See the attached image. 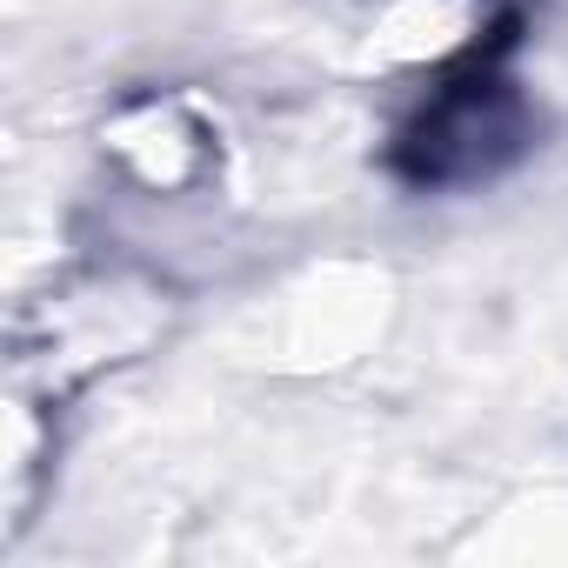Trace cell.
I'll list each match as a JSON object with an SVG mask.
<instances>
[{
    "mask_svg": "<svg viewBox=\"0 0 568 568\" xmlns=\"http://www.w3.org/2000/svg\"><path fill=\"white\" fill-rule=\"evenodd\" d=\"M515 134H521V114L501 94V81L468 74L428 101V114L408 134V154H415L422 181H481L515 148Z\"/></svg>",
    "mask_w": 568,
    "mask_h": 568,
    "instance_id": "obj_1",
    "label": "cell"
},
{
    "mask_svg": "<svg viewBox=\"0 0 568 568\" xmlns=\"http://www.w3.org/2000/svg\"><path fill=\"white\" fill-rule=\"evenodd\" d=\"M108 148H114V161H121L141 187H154V194H174V187L201 181L207 161H214L207 128H201L181 101H141V108H128V114L108 128Z\"/></svg>",
    "mask_w": 568,
    "mask_h": 568,
    "instance_id": "obj_2",
    "label": "cell"
}]
</instances>
